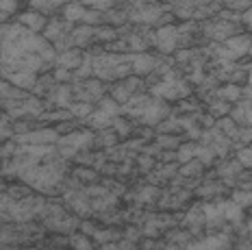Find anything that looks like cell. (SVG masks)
Masks as SVG:
<instances>
[{
  "mask_svg": "<svg viewBox=\"0 0 252 250\" xmlns=\"http://www.w3.org/2000/svg\"><path fill=\"white\" fill-rule=\"evenodd\" d=\"M65 161L67 159H63L61 155L37 161L29 170H24L18 179L29 183L33 189L41 191V194H55L57 187L61 185L63 176H65Z\"/></svg>",
  "mask_w": 252,
  "mask_h": 250,
  "instance_id": "cell-1",
  "label": "cell"
},
{
  "mask_svg": "<svg viewBox=\"0 0 252 250\" xmlns=\"http://www.w3.org/2000/svg\"><path fill=\"white\" fill-rule=\"evenodd\" d=\"M133 74V65H130V55L126 53H100L94 57V76L100 81L113 83L122 81L126 76Z\"/></svg>",
  "mask_w": 252,
  "mask_h": 250,
  "instance_id": "cell-2",
  "label": "cell"
},
{
  "mask_svg": "<svg viewBox=\"0 0 252 250\" xmlns=\"http://www.w3.org/2000/svg\"><path fill=\"white\" fill-rule=\"evenodd\" d=\"M94 144H96L94 128H89V131L74 128V131H70L67 135H61L59 142H57V148H59V155L63 159H76L78 153H85Z\"/></svg>",
  "mask_w": 252,
  "mask_h": 250,
  "instance_id": "cell-3",
  "label": "cell"
},
{
  "mask_svg": "<svg viewBox=\"0 0 252 250\" xmlns=\"http://www.w3.org/2000/svg\"><path fill=\"white\" fill-rule=\"evenodd\" d=\"M250 48H252V35L239 33V35L228 37L226 41H222V44L215 41V55L213 57L226 59V61H239V59H244L246 55H250Z\"/></svg>",
  "mask_w": 252,
  "mask_h": 250,
  "instance_id": "cell-4",
  "label": "cell"
},
{
  "mask_svg": "<svg viewBox=\"0 0 252 250\" xmlns=\"http://www.w3.org/2000/svg\"><path fill=\"white\" fill-rule=\"evenodd\" d=\"M189 85L185 81H181L174 72H167L161 81L152 83L150 85V94L152 96H159L163 100H178V98H187L189 96Z\"/></svg>",
  "mask_w": 252,
  "mask_h": 250,
  "instance_id": "cell-5",
  "label": "cell"
},
{
  "mask_svg": "<svg viewBox=\"0 0 252 250\" xmlns=\"http://www.w3.org/2000/svg\"><path fill=\"white\" fill-rule=\"evenodd\" d=\"M126 13H128V20L130 22H141V24H159L161 15H163V7L157 2H152V0H133L130 2V7L126 9Z\"/></svg>",
  "mask_w": 252,
  "mask_h": 250,
  "instance_id": "cell-6",
  "label": "cell"
},
{
  "mask_svg": "<svg viewBox=\"0 0 252 250\" xmlns=\"http://www.w3.org/2000/svg\"><path fill=\"white\" fill-rule=\"evenodd\" d=\"M44 218V224L48 228H55L57 233H72L78 224V218H72L65 213V207L63 205H46V211L41 213Z\"/></svg>",
  "mask_w": 252,
  "mask_h": 250,
  "instance_id": "cell-7",
  "label": "cell"
},
{
  "mask_svg": "<svg viewBox=\"0 0 252 250\" xmlns=\"http://www.w3.org/2000/svg\"><path fill=\"white\" fill-rule=\"evenodd\" d=\"M152 46L159 50V55H172L181 48V31L174 24H163V27H157L155 37H152Z\"/></svg>",
  "mask_w": 252,
  "mask_h": 250,
  "instance_id": "cell-8",
  "label": "cell"
},
{
  "mask_svg": "<svg viewBox=\"0 0 252 250\" xmlns=\"http://www.w3.org/2000/svg\"><path fill=\"white\" fill-rule=\"evenodd\" d=\"M200 29H202L204 37H211L213 41L222 44V41H226L228 37H233V35H239L244 24L233 22V20H226V18H220V20H215V22H202Z\"/></svg>",
  "mask_w": 252,
  "mask_h": 250,
  "instance_id": "cell-9",
  "label": "cell"
},
{
  "mask_svg": "<svg viewBox=\"0 0 252 250\" xmlns=\"http://www.w3.org/2000/svg\"><path fill=\"white\" fill-rule=\"evenodd\" d=\"M165 118H170V107H167V102L159 96H152L150 102L146 105V109L141 111V116L137 118V122L144 124V126L155 128V126H159Z\"/></svg>",
  "mask_w": 252,
  "mask_h": 250,
  "instance_id": "cell-10",
  "label": "cell"
},
{
  "mask_svg": "<svg viewBox=\"0 0 252 250\" xmlns=\"http://www.w3.org/2000/svg\"><path fill=\"white\" fill-rule=\"evenodd\" d=\"M74 87V100H85V102H98L104 96V85L98 79H85V81H76L72 83Z\"/></svg>",
  "mask_w": 252,
  "mask_h": 250,
  "instance_id": "cell-11",
  "label": "cell"
},
{
  "mask_svg": "<svg viewBox=\"0 0 252 250\" xmlns=\"http://www.w3.org/2000/svg\"><path fill=\"white\" fill-rule=\"evenodd\" d=\"M61 137V133L55 126H44V128H33L29 133H20L15 135V142L18 144H37V146H46V144H57Z\"/></svg>",
  "mask_w": 252,
  "mask_h": 250,
  "instance_id": "cell-12",
  "label": "cell"
},
{
  "mask_svg": "<svg viewBox=\"0 0 252 250\" xmlns=\"http://www.w3.org/2000/svg\"><path fill=\"white\" fill-rule=\"evenodd\" d=\"M130 55V65H133V74L137 76H150L155 74L157 65H159V59L157 57L144 53H128Z\"/></svg>",
  "mask_w": 252,
  "mask_h": 250,
  "instance_id": "cell-13",
  "label": "cell"
},
{
  "mask_svg": "<svg viewBox=\"0 0 252 250\" xmlns=\"http://www.w3.org/2000/svg\"><path fill=\"white\" fill-rule=\"evenodd\" d=\"M2 79L13 83L15 87H22L26 92H33L35 85H37L39 74L35 72H26V70H2Z\"/></svg>",
  "mask_w": 252,
  "mask_h": 250,
  "instance_id": "cell-14",
  "label": "cell"
},
{
  "mask_svg": "<svg viewBox=\"0 0 252 250\" xmlns=\"http://www.w3.org/2000/svg\"><path fill=\"white\" fill-rule=\"evenodd\" d=\"M15 22L24 24V27L31 29L33 33H44V29L48 27V15L31 7V9H26V11L20 13L18 18H15Z\"/></svg>",
  "mask_w": 252,
  "mask_h": 250,
  "instance_id": "cell-15",
  "label": "cell"
},
{
  "mask_svg": "<svg viewBox=\"0 0 252 250\" xmlns=\"http://www.w3.org/2000/svg\"><path fill=\"white\" fill-rule=\"evenodd\" d=\"M204 216H207V228L209 231H220L226 224V216H224V200L220 202H202Z\"/></svg>",
  "mask_w": 252,
  "mask_h": 250,
  "instance_id": "cell-16",
  "label": "cell"
},
{
  "mask_svg": "<svg viewBox=\"0 0 252 250\" xmlns=\"http://www.w3.org/2000/svg\"><path fill=\"white\" fill-rule=\"evenodd\" d=\"M183 228H187V231L191 233H200L202 228H207V216H204V207L202 202H198L196 207H191L185 216H183Z\"/></svg>",
  "mask_w": 252,
  "mask_h": 250,
  "instance_id": "cell-17",
  "label": "cell"
},
{
  "mask_svg": "<svg viewBox=\"0 0 252 250\" xmlns=\"http://www.w3.org/2000/svg\"><path fill=\"white\" fill-rule=\"evenodd\" d=\"M230 118L239 126H252V98H241L239 102H235V107L230 109Z\"/></svg>",
  "mask_w": 252,
  "mask_h": 250,
  "instance_id": "cell-18",
  "label": "cell"
},
{
  "mask_svg": "<svg viewBox=\"0 0 252 250\" xmlns=\"http://www.w3.org/2000/svg\"><path fill=\"white\" fill-rule=\"evenodd\" d=\"M83 61H85V53H83L81 48H67V50H61V53L57 55L55 65L67 67V70H76Z\"/></svg>",
  "mask_w": 252,
  "mask_h": 250,
  "instance_id": "cell-19",
  "label": "cell"
},
{
  "mask_svg": "<svg viewBox=\"0 0 252 250\" xmlns=\"http://www.w3.org/2000/svg\"><path fill=\"white\" fill-rule=\"evenodd\" d=\"M113 116L111 113H107V111H102L100 107L96 109V111H92L89 116L83 120V122L87 124L89 128H94V131H102V128H109V126H113Z\"/></svg>",
  "mask_w": 252,
  "mask_h": 250,
  "instance_id": "cell-20",
  "label": "cell"
},
{
  "mask_svg": "<svg viewBox=\"0 0 252 250\" xmlns=\"http://www.w3.org/2000/svg\"><path fill=\"white\" fill-rule=\"evenodd\" d=\"M85 13H87V7L81 0H72L65 7H61V18H65L67 22H72V24H83Z\"/></svg>",
  "mask_w": 252,
  "mask_h": 250,
  "instance_id": "cell-21",
  "label": "cell"
},
{
  "mask_svg": "<svg viewBox=\"0 0 252 250\" xmlns=\"http://www.w3.org/2000/svg\"><path fill=\"white\" fill-rule=\"evenodd\" d=\"M241 172H244V165H241V161H239V159H233V161H226V163L220 165L218 174L222 176V179L226 181V183L237 185V179H239Z\"/></svg>",
  "mask_w": 252,
  "mask_h": 250,
  "instance_id": "cell-22",
  "label": "cell"
},
{
  "mask_svg": "<svg viewBox=\"0 0 252 250\" xmlns=\"http://www.w3.org/2000/svg\"><path fill=\"white\" fill-rule=\"evenodd\" d=\"M92 39H96V27H89V24H81L72 31V44L76 48H85Z\"/></svg>",
  "mask_w": 252,
  "mask_h": 250,
  "instance_id": "cell-23",
  "label": "cell"
},
{
  "mask_svg": "<svg viewBox=\"0 0 252 250\" xmlns=\"http://www.w3.org/2000/svg\"><path fill=\"white\" fill-rule=\"evenodd\" d=\"M215 96L224 98V100H228V102H239L241 98H244V85L228 81L224 87H218V90H215Z\"/></svg>",
  "mask_w": 252,
  "mask_h": 250,
  "instance_id": "cell-24",
  "label": "cell"
},
{
  "mask_svg": "<svg viewBox=\"0 0 252 250\" xmlns=\"http://www.w3.org/2000/svg\"><path fill=\"white\" fill-rule=\"evenodd\" d=\"M230 246L228 242V235H222V233H211V235H207L200 242H191V246L189 248H226Z\"/></svg>",
  "mask_w": 252,
  "mask_h": 250,
  "instance_id": "cell-25",
  "label": "cell"
},
{
  "mask_svg": "<svg viewBox=\"0 0 252 250\" xmlns=\"http://www.w3.org/2000/svg\"><path fill=\"white\" fill-rule=\"evenodd\" d=\"M224 216H226V222L233 224V226H239L244 222V207L239 205L237 200H224Z\"/></svg>",
  "mask_w": 252,
  "mask_h": 250,
  "instance_id": "cell-26",
  "label": "cell"
},
{
  "mask_svg": "<svg viewBox=\"0 0 252 250\" xmlns=\"http://www.w3.org/2000/svg\"><path fill=\"white\" fill-rule=\"evenodd\" d=\"M165 237L170 239V242H167V248H174V246L189 248V246H191V242H189V239L193 237V233L187 231V228H185V231H167Z\"/></svg>",
  "mask_w": 252,
  "mask_h": 250,
  "instance_id": "cell-27",
  "label": "cell"
},
{
  "mask_svg": "<svg viewBox=\"0 0 252 250\" xmlns=\"http://www.w3.org/2000/svg\"><path fill=\"white\" fill-rule=\"evenodd\" d=\"M204 168H207V165H204L202 161L196 157V159L187 161V163H181L178 172H181V176H185V179H191V176H198V179H200V174H202Z\"/></svg>",
  "mask_w": 252,
  "mask_h": 250,
  "instance_id": "cell-28",
  "label": "cell"
},
{
  "mask_svg": "<svg viewBox=\"0 0 252 250\" xmlns=\"http://www.w3.org/2000/svg\"><path fill=\"white\" fill-rule=\"evenodd\" d=\"M196 150H198V144H193V142L181 144L176 148V161L178 163H187V161L196 159Z\"/></svg>",
  "mask_w": 252,
  "mask_h": 250,
  "instance_id": "cell-29",
  "label": "cell"
},
{
  "mask_svg": "<svg viewBox=\"0 0 252 250\" xmlns=\"http://www.w3.org/2000/svg\"><path fill=\"white\" fill-rule=\"evenodd\" d=\"M118 137H120V135L115 133V128H113V126H109V128H102V131H98V135H96V144H98V146H107V148H111V146L118 144Z\"/></svg>",
  "mask_w": 252,
  "mask_h": 250,
  "instance_id": "cell-30",
  "label": "cell"
},
{
  "mask_svg": "<svg viewBox=\"0 0 252 250\" xmlns=\"http://www.w3.org/2000/svg\"><path fill=\"white\" fill-rule=\"evenodd\" d=\"M209 111H211V116H215V118H224L230 113V102L218 96L215 100H209Z\"/></svg>",
  "mask_w": 252,
  "mask_h": 250,
  "instance_id": "cell-31",
  "label": "cell"
},
{
  "mask_svg": "<svg viewBox=\"0 0 252 250\" xmlns=\"http://www.w3.org/2000/svg\"><path fill=\"white\" fill-rule=\"evenodd\" d=\"M196 157L202 161L204 165H211L215 157H218V150L213 148L211 144H198V150H196Z\"/></svg>",
  "mask_w": 252,
  "mask_h": 250,
  "instance_id": "cell-32",
  "label": "cell"
},
{
  "mask_svg": "<svg viewBox=\"0 0 252 250\" xmlns=\"http://www.w3.org/2000/svg\"><path fill=\"white\" fill-rule=\"evenodd\" d=\"M98 107L102 109V111H107V113H111L113 118H118L120 113H122V105H120L118 100H115L113 96H102L100 100H98Z\"/></svg>",
  "mask_w": 252,
  "mask_h": 250,
  "instance_id": "cell-33",
  "label": "cell"
},
{
  "mask_svg": "<svg viewBox=\"0 0 252 250\" xmlns=\"http://www.w3.org/2000/svg\"><path fill=\"white\" fill-rule=\"evenodd\" d=\"M155 144L157 146H161L163 150H176L178 146H181L183 142L176 137V135H167V133H161V135H157L155 137Z\"/></svg>",
  "mask_w": 252,
  "mask_h": 250,
  "instance_id": "cell-34",
  "label": "cell"
},
{
  "mask_svg": "<svg viewBox=\"0 0 252 250\" xmlns=\"http://www.w3.org/2000/svg\"><path fill=\"white\" fill-rule=\"evenodd\" d=\"M159 196V189L157 187H141V189L137 191V196H135V200H137V205H152L155 202V198Z\"/></svg>",
  "mask_w": 252,
  "mask_h": 250,
  "instance_id": "cell-35",
  "label": "cell"
},
{
  "mask_svg": "<svg viewBox=\"0 0 252 250\" xmlns=\"http://www.w3.org/2000/svg\"><path fill=\"white\" fill-rule=\"evenodd\" d=\"M70 111L74 113V118H78V120H85L89 113L94 111V107H92V102H85V100H74L70 105Z\"/></svg>",
  "mask_w": 252,
  "mask_h": 250,
  "instance_id": "cell-36",
  "label": "cell"
},
{
  "mask_svg": "<svg viewBox=\"0 0 252 250\" xmlns=\"http://www.w3.org/2000/svg\"><path fill=\"white\" fill-rule=\"evenodd\" d=\"M124 237V233H120V231H115V228H107V231H96L94 233V239H96L98 244H107V242H113V239H122Z\"/></svg>",
  "mask_w": 252,
  "mask_h": 250,
  "instance_id": "cell-37",
  "label": "cell"
},
{
  "mask_svg": "<svg viewBox=\"0 0 252 250\" xmlns=\"http://www.w3.org/2000/svg\"><path fill=\"white\" fill-rule=\"evenodd\" d=\"M0 9H2V13H0L2 15V22H9V20L18 13L20 4H18V0H2V2H0Z\"/></svg>",
  "mask_w": 252,
  "mask_h": 250,
  "instance_id": "cell-38",
  "label": "cell"
},
{
  "mask_svg": "<svg viewBox=\"0 0 252 250\" xmlns=\"http://www.w3.org/2000/svg\"><path fill=\"white\" fill-rule=\"evenodd\" d=\"M113 128H115V133L120 135V137H130L135 131H133V126H130V122L128 120H124V118H115L113 120Z\"/></svg>",
  "mask_w": 252,
  "mask_h": 250,
  "instance_id": "cell-39",
  "label": "cell"
},
{
  "mask_svg": "<svg viewBox=\"0 0 252 250\" xmlns=\"http://www.w3.org/2000/svg\"><path fill=\"white\" fill-rule=\"evenodd\" d=\"M233 200H237L244 209H250L252 207V189H235Z\"/></svg>",
  "mask_w": 252,
  "mask_h": 250,
  "instance_id": "cell-40",
  "label": "cell"
},
{
  "mask_svg": "<svg viewBox=\"0 0 252 250\" xmlns=\"http://www.w3.org/2000/svg\"><path fill=\"white\" fill-rule=\"evenodd\" d=\"M85 7H92V9H100V11H109L113 9L120 0H81Z\"/></svg>",
  "mask_w": 252,
  "mask_h": 250,
  "instance_id": "cell-41",
  "label": "cell"
},
{
  "mask_svg": "<svg viewBox=\"0 0 252 250\" xmlns=\"http://www.w3.org/2000/svg\"><path fill=\"white\" fill-rule=\"evenodd\" d=\"M31 7L37 9V11H41V13H46V15H50L55 9H59L52 0H31Z\"/></svg>",
  "mask_w": 252,
  "mask_h": 250,
  "instance_id": "cell-42",
  "label": "cell"
},
{
  "mask_svg": "<svg viewBox=\"0 0 252 250\" xmlns=\"http://www.w3.org/2000/svg\"><path fill=\"white\" fill-rule=\"evenodd\" d=\"M52 76L57 79V83L74 81V70H67V67H59V65H55V70H52Z\"/></svg>",
  "mask_w": 252,
  "mask_h": 250,
  "instance_id": "cell-43",
  "label": "cell"
},
{
  "mask_svg": "<svg viewBox=\"0 0 252 250\" xmlns=\"http://www.w3.org/2000/svg\"><path fill=\"white\" fill-rule=\"evenodd\" d=\"M70 246H74V248H92V242H89L87 233H74V235H70Z\"/></svg>",
  "mask_w": 252,
  "mask_h": 250,
  "instance_id": "cell-44",
  "label": "cell"
},
{
  "mask_svg": "<svg viewBox=\"0 0 252 250\" xmlns=\"http://www.w3.org/2000/svg\"><path fill=\"white\" fill-rule=\"evenodd\" d=\"M237 159L241 161V165H244V168H252V144L241 146L239 153H237Z\"/></svg>",
  "mask_w": 252,
  "mask_h": 250,
  "instance_id": "cell-45",
  "label": "cell"
},
{
  "mask_svg": "<svg viewBox=\"0 0 252 250\" xmlns=\"http://www.w3.org/2000/svg\"><path fill=\"white\" fill-rule=\"evenodd\" d=\"M237 139L244 146L252 144V126H239V133H237Z\"/></svg>",
  "mask_w": 252,
  "mask_h": 250,
  "instance_id": "cell-46",
  "label": "cell"
},
{
  "mask_svg": "<svg viewBox=\"0 0 252 250\" xmlns=\"http://www.w3.org/2000/svg\"><path fill=\"white\" fill-rule=\"evenodd\" d=\"M74 176H78V179H83V181H96L98 179V174L94 170H87V168H76L74 170Z\"/></svg>",
  "mask_w": 252,
  "mask_h": 250,
  "instance_id": "cell-47",
  "label": "cell"
},
{
  "mask_svg": "<svg viewBox=\"0 0 252 250\" xmlns=\"http://www.w3.org/2000/svg\"><path fill=\"white\" fill-rule=\"evenodd\" d=\"M144 235V228H135V226H128L124 231V239H130V242H137V239Z\"/></svg>",
  "mask_w": 252,
  "mask_h": 250,
  "instance_id": "cell-48",
  "label": "cell"
},
{
  "mask_svg": "<svg viewBox=\"0 0 252 250\" xmlns=\"http://www.w3.org/2000/svg\"><path fill=\"white\" fill-rule=\"evenodd\" d=\"M137 163H139V168L144 172H150V168L155 165V159H152V155H144V157L137 159Z\"/></svg>",
  "mask_w": 252,
  "mask_h": 250,
  "instance_id": "cell-49",
  "label": "cell"
},
{
  "mask_svg": "<svg viewBox=\"0 0 252 250\" xmlns=\"http://www.w3.org/2000/svg\"><path fill=\"white\" fill-rule=\"evenodd\" d=\"M74 126H76V124L72 122V120H63V122H59L55 128H57V131H59V133L63 135V133H70V131H74Z\"/></svg>",
  "mask_w": 252,
  "mask_h": 250,
  "instance_id": "cell-50",
  "label": "cell"
},
{
  "mask_svg": "<svg viewBox=\"0 0 252 250\" xmlns=\"http://www.w3.org/2000/svg\"><path fill=\"white\" fill-rule=\"evenodd\" d=\"M241 24H244V29L252 31V7L246 9V11L241 13Z\"/></svg>",
  "mask_w": 252,
  "mask_h": 250,
  "instance_id": "cell-51",
  "label": "cell"
},
{
  "mask_svg": "<svg viewBox=\"0 0 252 250\" xmlns=\"http://www.w3.org/2000/svg\"><path fill=\"white\" fill-rule=\"evenodd\" d=\"M81 231L87 233V235H94V233H96V226H94L92 222H81Z\"/></svg>",
  "mask_w": 252,
  "mask_h": 250,
  "instance_id": "cell-52",
  "label": "cell"
},
{
  "mask_svg": "<svg viewBox=\"0 0 252 250\" xmlns=\"http://www.w3.org/2000/svg\"><path fill=\"white\" fill-rule=\"evenodd\" d=\"M248 85L252 87V63H250V70H248Z\"/></svg>",
  "mask_w": 252,
  "mask_h": 250,
  "instance_id": "cell-53",
  "label": "cell"
},
{
  "mask_svg": "<svg viewBox=\"0 0 252 250\" xmlns=\"http://www.w3.org/2000/svg\"><path fill=\"white\" fill-rule=\"evenodd\" d=\"M222 2H224V4H228V7H230V4H233L235 0H222Z\"/></svg>",
  "mask_w": 252,
  "mask_h": 250,
  "instance_id": "cell-54",
  "label": "cell"
},
{
  "mask_svg": "<svg viewBox=\"0 0 252 250\" xmlns=\"http://www.w3.org/2000/svg\"><path fill=\"white\" fill-rule=\"evenodd\" d=\"M18 2H20V0H18Z\"/></svg>",
  "mask_w": 252,
  "mask_h": 250,
  "instance_id": "cell-55",
  "label": "cell"
}]
</instances>
